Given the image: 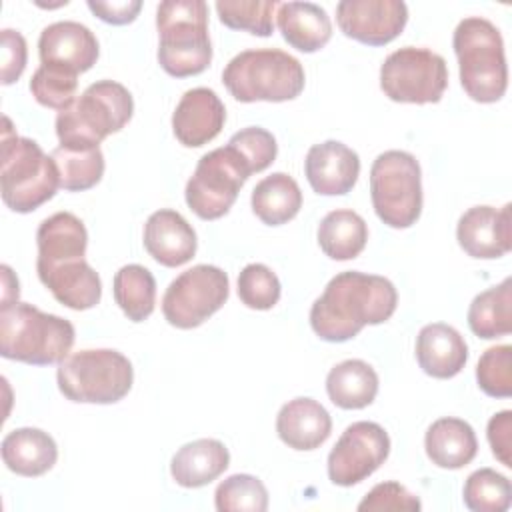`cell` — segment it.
<instances>
[{
  "label": "cell",
  "instance_id": "484cf974",
  "mask_svg": "<svg viewBox=\"0 0 512 512\" xmlns=\"http://www.w3.org/2000/svg\"><path fill=\"white\" fill-rule=\"evenodd\" d=\"M282 38L300 52L324 48L332 36V22L324 8L312 2H284L276 12Z\"/></svg>",
  "mask_w": 512,
  "mask_h": 512
},
{
  "label": "cell",
  "instance_id": "9c48e42d",
  "mask_svg": "<svg viewBox=\"0 0 512 512\" xmlns=\"http://www.w3.org/2000/svg\"><path fill=\"white\" fill-rule=\"evenodd\" d=\"M370 198L376 216L390 228L416 224L422 212V172L404 150H386L370 168Z\"/></svg>",
  "mask_w": 512,
  "mask_h": 512
},
{
  "label": "cell",
  "instance_id": "9a60e30c",
  "mask_svg": "<svg viewBox=\"0 0 512 512\" xmlns=\"http://www.w3.org/2000/svg\"><path fill=\"white\" fill-rule=\"evenodd\" d=\"M510 204L500 210L494 206H472L466 210L456 226L460 248L480 260H494L512 248V216Z\"/></svg>",
  "mask_w": 512,
  "mask_h": 512
},
{
  "label": "cell",
  "instance_id": "ba28073f",
  "mask_svg": "<svg viewBox=\"0 0 512 512\" xmlns=\"http://www.w3.org/2000/svg\"><path fill=\"white\" fill-rule=\"evenodd\" d=\"M56 380L64 398L72 402L114 404L130 392L134 370L118 350H78L58 364Z\"/></svg>",
  "mask_w": 512,
  "mask_h": 512
},
{
  "label": "cell",
  "instance_id": "d6a6232c",
  "mask_svg": "<svg viewBox=\"0 0 512 512\" xmlns=\"http://www.w3.org/2000/svg\"><path fill=\"white\" fill-rule=\"evenodd\" d=\"M52 160L58 168L60 188L82 192L96 186L104 174V154L100 148L72 150L58 146L52 150Z\"/></svg>",
  "mask_w": 512,
  "mask_h": 512
},
{
  "label": "cell",
  "instance_id": "cb8c5ba5",
  "mask_svg": "<svg viewBox=\"0 0 512 512\" xmlns=\"http://www.w3.org/2000/svg\"><path fill=\"white\" fill-rule=\"evenodd\" d=\"M230 464L228 448L214 438L184 444L172 456L170 474L182 488H200L216 480Z\"/></svg>",
  "mask_w": 512,
  "mask_h": 512
},
{
  "label": "cell",
  "instance_id": "1f68e13d",
  "mask_svg": "<svg viewBox=\"0 0 512 512\" xmlns=\"http://www.w3.org/2000/svg\"><path fill=\"white\" fill-rule=\"evenodd\" d=\"M114 300L132 322H142L154 312L156 280L146 266L126 264L114 274Z\"/></svg>",
  "mask_w": 512,
  "mask_h": 512
},
{
  "label": "cell",
  "instance_id": "836d02e7",
  "mask_svg": "<svg viewBox=\"0 0 512 512\" xmlns=\"http://www.w3.org/2000/svg\"><path fill=\"white\" fill-rule=\"evenodd\" d=\"M462 498L472 512H504L512 502V486L504 474L480 468L466 478Z\"/></svg>",
  "mask_w": 512,
  "mask_h": 512
},
{
  "label": "cell",
  "instance_id": "4fadbf2b",
  "mask_svg": "<svg viewBox=\"0 0 512 512\" xmlns=\"http://www.w3.org/2000/svg\"><path fill=\"white\" fill-rule=\"evenodd\" d=\"M390 454L386 430L368 420L350 424L328 454V478L336 486H354L374 474Z\"/></svg>",
  "mask_w": 512,
  "mask_h": 512
},
{
  "label": "cell",
  "instance_id": "8d00e7d4",
  "mask_svg": "<svg viewBox=\"0 0 512 512\" xmlns=\"http://www.w3.org/2000/svg\"><path fill=\"white\" fill-rule=\"evenodd\" d=\"M76 88L78 74L54 64H40L30 78V92L36 102L58 112L76 100Z\"/></svg>",
  "mask_w": 512,
  "mask_h": 512
},
{
  "label": "cell",
  "instance_id": "5bb4252c",
  "mask_svg": "<svg viewBox=\"0 0 512 512\" xmlns=\"http://www.w3.org/2000/svg\"><path fill=\"white\" fill-rule=\"evenodd\" d=\"M336 22L348 38L384 46L404 30L408 6L402 0H342L336 6Z\"/></svg>",
  "mask_w": 512,
  "mask_h": 512
},
{
  "label": "cell",
  "instance_id": "f546056e",
  "mask_svg": "<svg viewBox=\"0 0 512 512\" xmlns=\"http://www.w3.org/2000/svg\"><path fill=\"white\" fill-rule=\"evenodd\" d=\"M368 240V226L364 218L346 208L328 212L318 226V244L332 260L356 258Z\"/></svg>",
  "mask_w": 512,
  "mask_h": 512
},
{
  "label": "cell",
  "instance_id": "d6986e66",
  "mask_svg": "<svg viewBox=\"0 0 512 512\" xmlns=\"http://www.w3.org/2000/svg\"><path fill=\"white\" fill-rule=\"evenodd\" d=\"M196 232L176 210H156L144 224V248L162 266L176 268L196 254Z\"/></svg>",
  "mask_w": 512,
  "mask_h": 512
},
{
  "label": "cell",
  "instance_id": "44dd1931",
  "mask_svg": "<svg viewBox=\"0 0 512 512\" xmlns=\"http://www.w3.org/2000/svg\"><path fill=\"white\" fill-rule=\"evenodd\" d=\"M416 360L432 378H454L468 360V346L456 328L444 322L426 324L416 336Z\"/></svg>",
  "mask_w": 512,
  "mask_h": 512
},
{
  "label": "cell",
  "instance_id": "3957f363",
  "mask_svg": "<svg viewBox=\"0 0 512 512\" xmlns=\"http://www.w3.org/2000/svg\"><path fill=\"white\" fill-rule=\"evenodd\" d=\"M134 112V100L126 86L114 80L90 84L70 106L56 116L60 146L72 150L100 148V142L122 130Z\"/></svg>",
  "mask_w": 512,
  "mask_h": 512
},
{
  "label": "cell",
  "instance_id": "7402d4cb",
  "mask_svg": "<svg viewBox=\"0 0 512 512\" xmlns=\"http://www.w3.org/2000/svg\"><path fill=\"white\" fill-rule=\"evenodd\" d=\"M278 438L294 450H314L324 444L332 432L328 410L312 398H294L286 402L276 416Z\"/></svg>",
  "mask_w": 512,
  "mask_h": 512
},
{
  "label": "cell",
  "instance_id": "8fae6325",
  "mask_svg": "<svg viewBox=\"0 0 512 512\" xmlns=\"http://www.w3.org/2000/svg\"><path fill=\"white\" fill-rule=\"evenodd\" d=\"M446 86V60L428 48H398L380 66V88L394 102L434 104Z\"/></svg>",
  "mask_w": 512,
  "mask_h": 512
},
{
  "label": "cell",
  "instance_id": "d4e9b609",
  "mask_svg": "<svg viewBox=\"0 0 512 512\" xmlns=\"http://www.w3.org/2000/svg\"><path fill=\"white\" fill-rule=\"evenodd\" d=\"M38 258L36 268L52 266L72 258H84L88 232L72 212H56L40 222L36 232Z\"/></svg>",
  "mask_w": 512,
  "mask_h": 512
},
{
  "label": "cell",
  "instance_id": "ac0fdd59",
  "mask_svg": "<svg viewBox=\"0 0 512 512\" xmlns=\"http://www.w3.org/2000/svg\"><path fill=\"white\" fill-rule=\"evenodd\" d=\"M304 172L316 194L342 196L354 188L360 176V158L346 144L326 140L308 150Z\"/></svg>",
  "mask_w": 512,
  "mask_h": 512
},
{
  "label": "cell",
  "instance_id": "2e32d148",
  "mask_svg": "<svg viewBox=\"0 0 512 512\" xmlns=\"http://www.w3.org/2000/svg\"><path fill=\"white\" fill-rule=\"evenodd\" d=\"M42 64L62 66L74 74L90 70L100 54L98 40L90 28L74 20L48 24L38 38Z\"/></svg>",
  "mask_w": 512,
  "mask_h": 512
},
{
  "label": "cell",
  "instance_id": "8992f818",
  "mask_svg": "<svg viewBox=\"0 0 512 512\" xmlns=\"http://www.w3.org/2000/svg\"><path fill=\"white\" fill-rule=\"evenodd\" d=\"M452 46L464 92L474 102H498L508 88V66L500 30L486 18L470 16L458 22Z\"/></svg>",
  "mask_w": 512,
  "mask_h": 512
},
{
  "label": "cell",
  "instance_id": "5b68a950",
  "mask_svg": "<svg viewBox=\"0 0 512 512\" xmlns=\"http://www.w3.org/2000/svg\"><path fill=\"white\" fill-rule=\"evenodd\" d=\"M158 62L174 78L196 76L210 66L208 4L202 0H166L156 10Z\"/></svg>",
  "mask_w": 512,
  "mask_h": 512
},
{
  "label": "cell",
  "instance_id": "ee69618b",
  "mask_svg": "<svg viewBox=\"0 0 512 512\" xmlns=\"http://www.w3.org/2000/svg\"><path fill=\"white\" fill-rule=\"evenodd\" d=\"M88 8L106 24L122 26L134 22L138 16L142 2L140 0H120V2H102V0H88Z\"/></svg>",
  "mask_w": 512,
  "mask_h": 512
},
{
  "label": "cell",
  "instance_id": "ab89813d",
  "mask_svg": "<svg viewBox=\"0 0 512 512\" xmlns=\"http://www.w3.org/2000/svg\"><path fill=\"white\" fill-rule=\"evenodd\" d=\"M228 144L244 158L252 174L266 170L278 152L276 138L260 126H250L232 134Z\"/></svg>",
  "mask_w": 512,
  "mask_h": 512
},
{
  "label": "cell",
  "instance_id": "7a4b0ae2",
  "mask_svg": "<svg viewBox=\"0 0 512 512\" xmlns=\"http://www.w3.org/2000/svg\"><path fill=\"white\" fill-rule=\"evenodd\" d=\"M0 144V192L4 204L20 214H28L48 202L60 188L58 168L38 142L22 138L12 130L8 116L2 118Z\"/></svg>",
  "mask_w": 512,
  "mask_h": 512
},
{
  "label": "cell",
  "instance_id": "4dcf8cb0",
  "mask_svg": "<svg viewBox=\"0 0 512 512\" xmlns=\"http://www.w3.org/2000/svg\"><path fill=\"white\" fill-rule=\"evenodd\" d=\"M470 330L484 340L500 338L512 332V280L480 292L468 308Z\"/></svg>",
  "mask_w": 512,
  "mask_h": 512
},
{
  "label": "cell",
  "instance_id": "e0dca14e",
  "mask_svg": "<svg viewBox=\"0 0 512 512\" xmlns=\"http://www.w3.org/2000/svg\"><path fill=\"white\" fill-rule=\"evenodd\" d=\"M226 122V108L210 88L186 90L172 114V130L180 144L198 148L214 140Z\"/></svg>",
  "mask_w": 512,
  "mask_h": 512
},
{
  "label": "cell",
  "instance_id": "7c38bea8",
  "mask_svg": "<svg viewBox=\"0 0 512 512\" xmlns=\"http://www.w3.org/2000/svg\"><path fill=\"white\" fill-rule=\"evenodd\" d=\"M228 294L230 282L222 268L196 264L168 284L162 296V314L170 326L190 330L218 312Z\"/></svg>",
  "mask_w": 512,
  "mask_h": 512
},
{
  "label": "cell",
  "instance_id": "d590c367",
  "mask_svg": "<svg viewBox=\"0 0 512 512\" xmlns=\"http://www.w3.org/2000/svg\"><path fill=\"white\" fill-rule=\"evenodd\" d=\"M218 512H264L268 510V490L252 474H232L214 492Z\"/></svg>",
  "mask_w": 512,
  "mask_h": 512
},
{
  "label": "cell",
  "instance_id": "603a6c76",
  "mask_svg": "<svg viewBox=\"0 0 512 512\" xmlns=\"http://www.w3.org/2000/svg\"><path fill=\"white\" fill-rule=\"evenodd\" d=\"M0 448L6 468L26 478L46 474L58 460L54 438L40 428H16L4 436Z\"/></svg>",
  "mask_w": 512,
  "mask_h": 512
},
{
  "label": "cell",
  "instance_id": "f1b7e54d",
  "mask_svg": "<svg viewBox=\"0 0 512 512\" xmlns=\"http://www.w3.org/2000/svg\"><path fill=\"white\" fill-rule=\"evenodd\" d=\"M252 212L268 226L290 222L302 208L298 182L286 172H274L260 180L252 190Z\"/></svg>",
  "mask_w": 512,
  "mask_h": 512
},
{
  "label": "cell",
  "instance_id": "30bf717a",
  "mask_svg": "<svg viewBox=\"0 0 512 512\" xmlns=\"http://www.w3.org/2000/svg\"><path fill=\"white\" fill-rule=\"evenodd\" d=\"M244 158L230 146H222L204 154L186 184V204L202 220L222 218L244 182L250 178Z\"/></svg>",
  "mask_w": 512,
  "mask_h": 512
},
{
  "label": "cell",
  "instance_id": "f35d334b",
  "mask_svg": "<svg viewBox=\"0 0 512 512\" xmlns=\"http://www.w3.org/2000/svg\"><path fill=\"white\" fill-rule=\"evenodd\" d=\"M476 380L480 390L492 398L512 396V346L488 348L478 360Z\"/></svg>",
  "mask_w": 512,
  "mask_h": 512
},
{
  "label": "cell",
  "instance_id": "60d3db41",
  "mask_svg": "<svg viewBox=\"0 0 512 512\" xmlns=\"http://www.w3.org/2000/svg\"><path fill=\"white\" fill-rule=\"evenodd\" d=\"M422 504L418 496L408 492L402 484L398 482H380L376 484L358 504L360 512H386V510H406V512H416L420 510Z\"/></svg>",
  "mask_w": 512,
  "mask_h": 512
},
{
  "label": "cell",
  "instance_id": "6da1fadb",
  "mask_svg": "<svg viewBox=\"0 0 512 512\" xmlns=\"http://www.w3.org/2000/svg\"><path fill=\"white\" fill-rule=\"evenodd\" d=\"M398 304L394 284L376 274H336L310 308V326L326 342H346L368 324L386 322Z\"/></svg>",
  "mask_w": 512,
  "mask_h": 512
},
{
  "label": "cell",
  "instance_id": "74e56055",
  "mask_svg": "<svg viewBox=\"0 0 512 512\" xmlns=\"http://www.w3.org/2000/svg\"><path fill=\"white\" fill-rule=\"evenodd\" d=\"M280 280L264 264H248L238 274V296L252 310H270L280 300Z\"/></svg>",
  "mask_w": 512,
  "mask_h": 512
},
{
  "label": "cell",
  "instance_id": "277c9868",
  "mask_svg": "<svg viewBox=\"0 0 512 512\" xmlns=\"http://www.w3.org/2000/svg\"><path fill=\"white\" fill-rule=\"evenodd\" d=\"M74 326L28 302L0 308V354L8 360L48 366L60 364L72 350Z\"/></svg>",
  "mask_w": 512,
  "mask_h": 512
},
{
  "label": "cell",
  "instance_id": "e575fe53",
  "mask_svg": "<svg viewBox=\"0 0 512 512\" xmlns=\"http://www.w3.org/2000/svg\"><path fill=\"white\" fill-rule=\"evenodd\" d=\"M276 0H218L220 22L232 30H246L254 36H270L274 30Z\"/></svg>",
  "mask_w": 512,
  "mask_h": 512
},
{
  "label": "cell",
  "instance_id": "ffe728a7",
  "mask_svg": "<svg viewBox=\"0 0 512 512\" xmlns=\"http://www.w3.org/2000/svg\"><path fill=\"white\" fill-rule=\"evenodd\" d=\"M36 272L40 282L66 308L88 310L100 302V276L84 258H72L52 266L36 268Z\"/></svg>",
  "mask_w": 512,
  "mask_h": 512
},
{
  "label": "cell",
  "instance_id": "83f0119b",
  "mask_svg": "<svg viewBox=\"0 0 512 512\" xmlns=\"http://www.w3.org/2000/svg\"><path fill=\"white\" fill-rule=\"evenodd\" d=\"M326 392L332 404L344 410H360L378 394V374L364 360H344L326 376Z\"/></svg>",
  "mask_w": 512,
  "mask_h": 512
},
{
  "label": "cell",
  "instance_id": "52a82bcc",
  "mask_svg": "<svg viewBox=\"0 0 512 512\" xmlns=\"http://www.w3.org/2000/svg\"><path fill=\"white\" fill-rule=\"evenodd\" d=\"M222 82L238 102H286L300 96L306 76L288 52L258 48L236 54L226 64Z\"/></svg>",
  "mask_w": 512,
  "mask_h": 512
},
{
  "label": "cell",
  "instance_id": "7bdbcfd3",
  "mask_svg": "<svg viewBox=\"0 0 512 512\" xmlns=\"http://www.w3.org/2000/svg\"><path fill=\"white\" fill-rule=\"evenodd\" d=\"M486 436L496 460L506 468H512V412L502 410L488 420Z\"/></svg>",
  "mask_w": 512,
  "mask_h": 512
},
{
  "label": "cell",
  "instance_id": "f6af8a7d",
  "mask_svg": "<svg viewBox=\"0 0 512 512\" xmlns=\"http://www.w3.org/2000/svg\"><path fill=\"white\" fill-rule=\"evenodd\" d=\"M2 286H4V290H2V306L18 302V294H20L18 280L14 278L12 270L6 264L2 266Z\"/></svg>",
  "mask_w": 512,
  "mask_h": 512
},
{
  "label": "cell",
  "instance_id": "b9f144b4",
  "mask_svg": "<svg viewBox=\"0 0 512 512\" xmlns=\"http://www.w3.org/2000/svg\"><path fill=\"white\" fill-rule=\"evenodd\" d=\"M2 84L8 86L16 82L26 68V40L18 30H2Z\"/></svg>",
  "mask_w": 512,
  "mask_h": 512
},
{
  "label": "cell",
  "instance_id": "4316f807",
  "mask_svg": "<svg viewBox=\"0 0 512 512\" xmlns=\"http://www.w3.org/2000/svg\"><path fill=\"white\" fill-rule=\"evenodd\" d=\"M424 448L432 464L446 470H458L470 464L478 452L474 428L460 418H438L430 424L424 438Z\"/></svg>",
  "mask_w": 512,
  "mask_h": 512
}]
</instances>
